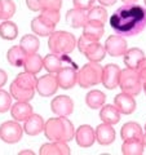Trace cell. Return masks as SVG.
<instances>
[{
    "instance_id": "cell-1",
    "label": "cell",
    "mask_w": 146,
    "mask_h": 155,
    "mask_svg": "<svg viewBox=\"0 0 146 155\" xmlns=\"http://www.w3.org/2000/svg\"><path fill=\"white\" fill-rule=\"evenodd\" d=\"M109 23L118 35H138L146 28V8L136 3L124 4L113 13Z\"/></svg>"
},
{
    "instance_id": "cell-2",
    "label": "cell",
    "mask_w": 146,
    "mask_h": 155,
    "mask_svg": "<svg viewBox=\"0 0 146 155\" xmlns=\"http://www.w3.org/2000/svg\"><path fill=\"white\" fill-rule=\"evenodd\" d=\"M44 134L49 141L69 142L75 137V128L66 116L51 118L45 122Z\"/></svg>"
},
{
    "instance_id": "cell-3",
    "label": "cell",
    "mask_w": 146,
    "mask_h": 155,
    "mask_svg": "<svg viewBox=\"0 0 146 155\" xmlns=\"http://www.w3.org/2000/svg\"><path fill=\"white\" fill-rule=\"evenodd\" d=\"M76 39L71 32L67 31H55L49 35L48 48L56 54H69L76 48Z\"/></svg>"
},
{
    "instance_id": "cell-4",
    "label": "cell",
    "mask_w": 146,
    "mask_h": 155,
    "mask_svg": "<svg viewBox=\"0 0 146 155\" xmlns=\"http://www.w3.org/2000/svg\"><path fill=\"white\" fill-rule=\"evenodd\" d=\"M102 71L104 67L98 62H88L78 71V84L81 88H89L102 83Z\"/></svg>"
},
{
    "instance_id": "cell-5",
    "label": "cell",
    "mask_w": 146,
    "mask_h": 155,
    "mask_svg": "<svg viewBox=\"0 0 146 155\" xmlns=\"http://www.w3.org/2000/svg\"><path fill=\"white\" fill-rule=\"evenodd\" d=\"M119 88L121 92L131 96H137L142 91V81L136 69H129L125 67L120 72V79H119Z\"/></svg>"
},
{
    "instance_id": "cell-6",
    "label": "cell",
    "mask_w": 146,
    "mask_h": 155,
    "mask_svg": "<svg viewBox=\"0 0 146 155\" xmlns=\"http://www.w3.org/2000/svg\"><path fill=\"white\" fill-rule=\"evenodd\" d=\"M76 47L81 54H84L87 60H89L91 62H101L105 58V47L101 45L98 41L91 40L84 35H81L80 39L78 40Z\"/></svg>"
},
{
    "instance_id": "cell-7",
    "label": "cell",
    "mask_w": 146,
    "mask_h": 155,
    "mask_svg": "<svg viewBox=\"0 0 146 155\" xmlns=\"http://www.w3.org/2000/svg\"><path fill=\"white\" fill-rule=\"evenodd\" d=\"M23 128L17 120H8L0 125V138L5 143H17L22 138Z\"/></svg>"
},
{
    "instance_id": "cell-8",
    "label": "cell",
    "mask_w": 146,
    "mask_h": 155,
    "mask_svg": "<svg viewBox=\"0 0 146 155\" xmlns=\"http://www.w3.org/2000/svg\"><path fill=\"white\" fill-rule=\"evenodd\" d=\"M66 65L76 66L75 62L71 60L70 57H67V54H56V53H51L47 54L43 58V67L51 74H57L60 70H62Z\"/></svg>"
},
{
    "instance_id": "cell-9",
    "label": "cell",
    "mask_w": 146,
    "mask_h": 155,
    "mask_svg": "<svg viewBox=\"0 0 146 155\" xmlns=\"http://www.w3.org/2000/svg\"><path fill=\"white\" fill-rule=\"evenodd\" d=\"M105 49L106 53L111 57H120V56H124V53L127 52L128 49V44H127V40L121 36V35H110L105 41Z\"/></svg>"
},
{
    "instance_id": "cell-10",
    "label": "cell",
    "mask_w": 146,
    "mask_h": 155,
    "mask_svg": "<svg viewBox=\"0 0 146 155\" xmlns=\"http://www.w3.org/2000/svg\"><path fill=\"white\" fill-rule=\"evenodd\" d=\"M58 80L57 76L55 74H47L43 75L41 78L38 79V84H36V91L38 93L43 96V97H51L57 92L58 89Z\"/></svg>"
},
{
    "instance_id": "cell-11",
    "label": "cell",
    "mask_w": 146,
    "mask_h": 155,
    "mask_svg": "<svg viewBox=\"0 0 146 155\" xmlns=\"http://www.w3.org/2000/svg\"><path fill=\"white\" fill-rule=\"evenodd\" d=\"M58 85L62 89H71L78 83V70L76 66H66L57 72Z\"/></svg>"
},
{
    "instance_id": "cell-12",
    "label": "cell",
    "mask_w": 146,
    "mask_h": 155,
    "mask_svg": "<svg viewBox=\"0 0 146 155\" xmlns=\"http://www.w3.org/2000/svg\"><path fill=\"white\" fill-rule=\"evenodd\" d=\"M51 110L58 116H69L74 113V102L69 96H57L52 100Z\"/></svg>"
},
{
    "instance_id": "cell-13",
    "label": "cell",
    "mask_w": 146,
    "mask_h": 155,
    "mask_svg": "<svg viewBox=\"0 0 146 155\" xmlns=\"http://www.w3.org/2000/svg\"><path fill=\"white\" fill-rule=\"evenodd\" d=\"M120 72L118 65L115 64H109L104 67L102 71V84L108 89H114L119 87V79H120Z\"/></svg>"
},
{
    "instance_id": "cell-14",
    "label": "cell",
    "mask_w": 146,
    "mask_h": 155,
    "mask_svg": "<svg viewBox=\"0 0 146 155\" xmlns=\"http://www.w3.org/2000/svg\"><path fill=\"white\" fill-rule=\"evenodd\" d=\"M75 141L80 147H91L96 141V130L88 124L75 129Z\"/></svg>"
},
{
    "instance_id": "cell-15",
    "label": "cell",
    "mask_w": 146,
    "mask_h": 155,
    "mask_svg": "<svg viewBox=\"0 0 146 155\" xmlns=\"http://www.w3.org/2000/svg\"><path fill=\"white\" fill-rule=\"evenodd\" d=\"M114 105H115V107L119 110V113L124 114V115H131L132 113H134L136 107H137L133 96L127 94V93H124V92H121V93L115 96Z\"/></svg>"
},
{
    "instance_id": "cell-16",
    "label": "cell",
    "mask_w": 146,
    "mask_h": 155,
    "mask_svg": "<svg viewBox=\"0 0 146 155\" xmlns=\"http://www.w3.org/2000/svg\"><path fill=\"white\" fill-rule=\"evenodd\" d=\"M95 130H96V141L100 145H102V146H108V145H111L115 141L116 133L111 124L102 122V124L97 125Z\"/></svg>"
},
{
    "instance_id": "cell-17",
    "label": "cell",
    "mask_w": 146,
    "mask_h": 155,
    "mask_svg": "<svg viewBox=\"0 0 146 155\" xmlns=\"http://www.w3.org/2000/svg\"><path fill=\"white\" fill-rule=\"evenodd\" d=\"M88 22V11L72 8L66 13V23L72 28L83 27Z\"/></svg>"
},
{
    "instance_id": "cell-18",
    "label": "cell",
    "mask_w": 146,
    "mask_h": 155,
    "mask_svg": "<svg viewBox=\"0 0 146 155\" xmlns=\"http://www.w3.org/2000/svg\"><path fill=\"white\" fill-rule=\"evenodd\" d=\"M32 114H34L32 106L28 102H23V101H17L11 107L12 119L17 120V122H25Z\"/></svg>"
},
{
    "instance_id": "cell-19",
    "label": "cell",
    "mask_w": 146,
    "mask_h": 155,
    "mask_svg": "<svg viewBox=\"0 0 146 155\" xmlns=\"http://www.w3.org/2000/svg\"><path fill=\"white\" fill-rule=\"evenodd\" d=\"M40 155H70V147L64 141H51L40 147Z\"/></svg>"
},
{
    "instance_id": "cell-20",
    "label": "cell",
    "mask_w": 146,
    "mask_h": 155,
    "mask_svg": "<svg viewBox=\"0 0 146 155\" xmlns=\"http://www.w3.org/2000/svg\"><path fill=\"white\" fill-rule=\"evenodd\" d=\"M23 130L28 136H38L41 132H44V125L45 122L43 120V118L38 114H32L27 120L23 122Z\"/></svg>"
},
{
    "instance_id": "cell-21",
    "label": "cell",
    "mask_w": 146,
    "mask_h": 155,
    "mask_svg": "<svg viewBox=\"0 0 146 155\" xmlns=\"http://www.w3.org/2000/svg\"><path fill=\"white\" fill-rule=\"evenodd\" d=\"M56 25L45 21L43 17L38 16L31 21V30L38 36H49L51 34L55 32Z\"/></svg>"
},
{
    "instance_id": "cell-22",
    "label": "cell",
    "mask_w": 146,
    "mask_h": 155,
    "mask_svg": "<svg viewBox=\"0 0 146 155\" xmlns=\"http://www.w3.org/2000/svg\"><path fill=\"white\" fill-rule=\"evenodd\" d=\"M104 23L100 22H95V21H88L83 26V34L81 35L87 36L88 39L93 41H98L100 39L104 36Z\"/></svg>"
},
{
    "instance_id": "cell-23",
    "label": "cell",
    "mask_w": 146,
    "mask_h": 155,
    "mask_svg": "<svg viewBox=\"0 0 146 155\" xmlns=\"http://www.w3.org/2000/svg\"><path fill=\"white\" fill-rule=\"evenodd\" d=\"M27 58V53L22 49L21 45H14L7 52V60L14 67H22Z\"/></svg>"
},
{
    "instance_id": "cell-24",
    "label": "cell",
    "mask_w": 146,
    "mask_h": 155,
    "mask_svg": "<svg viewBox=\"0 0 146 155\" xmlns=\"http://www.w3.org/2000/svg\"><path fill=\"white\" fill-rule=\"evenodd\" d=\"M100 119L108 124H118L120 122V113L115 105H104L100 111Z\"/></svg>"
},
{
    "instance_id": "cell-25",
    "label": "cell",
    "mask_w": 146,
    "mask_h": 155,
    "mask_svg": "<svg viewBox=\"0 0 146 155\" xmlns=\"http://www.w3.org/2000/svg\"><path fill=\"white\" fill-rule=\"evenodd\" d=\"M120 136L123 141L127 140H133V138H142V128L141 125L136 122H128L125 123L120 129Z\"/></svg>"
},
{
    "instance_id": "cell-26",
    "label": "cell",
    "mask_w": 146,
    "mask_h": 155,
    "mask_svg": "<svg viewBox=\"0 0 146 155\" xmlns=\"http://www.w3.org/2000/svg\"><path fill=\"white\" fill-rule=\"evenodd\" d=\"M9 93L16 101H23V102H28L34 98L35 96V89H26L22 87L17 85L14 81H12L11 87H9Z\"/></svg>"
},
{
    "instance_id": "cell-27",
    "label": "cell",
    "mask_w": 146,
    "mask_h": 155,
    "mask_svg": "<svg viewBox=\"0 0 146 155\" xmlns=\"http://www.w3.org/2000/svg\"><path fill=\"white\" fill-rule=\"evenodd\" d=\"M145 145L142 142V138H133L123 141L121 145V153L124 155H141L144 154Z\"/></svg>"
},
{
    "instance_id": "cell-28",
    "label": "cell",
    "mask_w": 146,
    "mask_h": 155,
    "mask_svg": "<svg viewBox=\"0 0 146 155\" xmlns=\"http://www.w3.org/2000/svg\"><path fill=\"white\" fill-rule=\"evenodd\" d=\"M145 58L144 51H141L140 48H131L127 49L124 53V65L129 67V69H137V66L141 61Z\"/></svg>"
},
{
    "instance_id": "cell-29",
    "label": "cell",
    "mask_w": 146,
    "mask_h": 155,
    "mask_svg": "<svg viewBox=\"0 0 146 155\" xmlns=\"http://www.w3.org/2000/svg\"><path fill=\"white\" fill-rule=\"evenodd\" d=\"M105 102H106V96L104 92H101L98 89L91 91L85 96V104L89 109H93V110L101 109L105 105Z\"/></svg>"
},
{
    "instance_id": "cell-30",
    "label": "cell",
    "mask_w": 146,
    "mask_h": 155,
    "mask_svg": "<svg viewBox=\"0 0 146 155\" xmlns=\"http://www.w3.org/2000/svg\"><path fill=\"white\" fill-rule=\"evenodd\" d=\"M13 81L17 85L22 87V88H26V89H36V84H38V79L35 78V74L28 72V71L19 72Z\"/></svg>"
},
{
    "instance_id": "cell-31",
    "label": "cell",
    "mask_w": 146,
    "mask_h": 155,
    "mask_svg": "<svg viewBox=\"0 0 146 155\" xmlns=\"http://www.w3.org/2000/svg\"><path fill=\"white\" fill-rule=\"evenodd\" d=\"M19 45L22 47V49L25 51L27 54H34L39 51V47H40V40L39 38L35 35H31V34H27V35L22 36L21 41H19Z\"/></svg>"
},
{
    "instance_id": "cell-32",
    "label": "cell",
    "mask_w": 146,
    "mask_h": 155,
    "mask_svg": "<svg viewBox=\"0 0 146 155\" xmlns=\"http://www.w3.org/2000/svg\"><path fill=\"white\" fill-rule=\"evenodd\" d=\"M25 71H28V72H32V74H39L41 71L43 67V58L41 56H39L38 53H34V54H27V58L25 61Z\"/></svg>"
},
{
    "instance_id": "cell-33",
    "label": "cell",
    "mask_w": 146,
    "mask_h": 155,
    "mask_svg": "<svg viewBox=\"0 0 146 155\" xmlns=\"http://www.w3.org/2000/svg\"><path fill=\"white\" fill-rule=\"evenodd\" d=\"M18 36V27L12 21H4L0 25V38L4 40H14Z\"/></svg>"
},
{
    "instance_id": "cell-34",
    "label": "cell",
    "mask_w": 146,
    "mask_h": 155,
    "mask_svg": "<svg viewBox=\"0 0 146 155\" xmlns=\"http://www.w3.org/2000/svg\"><path fill=\"white\" fill-rule=\"evenodd\" d=\"M108 19V11L105 9V7H92L88 11V21H95L104 23Z\"/></svg>"
},
{
    "instance_id": "cell-35",
    "label": "cell",
    "mask_w": 146,
    "mask_h": 155,
    "mask_svg": "<svg viewBox=\"0 0 146 155\" xmlns=\"http://www.w3.org/2000/svg\"><path fill=\"white\" fill-rule=\"evenodd\" d=\"M2 3V14H0V19L8 21L9 18H12L16 13V4L12 0H0Z\"/></svg>"
},
{
    "instance_id": "cell-36",
    "label": "cell",
    "mask_w": 146,
    "mask_h": 155,
    "mask_svg": "<svg viewBox=\"0 0 146 155\" xmlns=\"http://www.w3.org/2000/svg\"><path fill=\"white\" fill-rule=\"evenodd\" d=\"M12 94L8 93L7 91L0 89V113L4 114L12 107Z\"/></svg>"
},
{
    "instance_id": "cell-37",
    "label": "cell",
    "mask_w": 146,
    "mask_h": 155,
    "mask_svg": "<svg viewBox=\"0 0 146 155\" xmlns=\"http://www.w3.org/2000/svg\"><path fill=\"white\" fill-rule=\"evenodd\" d=\"M40 17H43L45 21L53 23V25H57L61 19L60 11H52V9H41Z\"/></svg>"
},
{
    "instance_id": "cell-38",
    "label": "cell",
    "mask_w": 146,
    "mask_h": 155,
    "mask_svg": "<svg viewBox=\"0 0 146 155\" xmlns=\"http://www.w3.org/2000/svg\"><path fill=\"white\" fill-rule=\"evenodd\" d=\"M41 9H52V11H60L62 7V0H40Z\"/></svg>"
},
{
    "instance_id": "cell-39",
    "label": "cell",
    "mask_w": 146,
    "mask_h": 155,
    "mask_svg": "<svg viewBox=\"0 0 146 155\" xmlns=\"http://www.w3.org/2000/svg\"><path fill=\"white\" fill-rule=\"evenodd\" d=\"M96 0H72L74 3V8L84 9V11H89V9L95 5Z\"/></svg>"
},
{
    "instance_id": "cell-40",
    "label": "cell",
    "mask_w": 146,
    "mask_h": 155,
    "mask_svg": "<svg viewBox=\"0 0 146 155\" xmlns=\"http://www.w3.org/2000/svg\"><path fill=\"white\" fill-rule=\"evenodd\" d=\"M136 70H137L138 75L141 78V81H142V84L146 83V57L138 64V66H137V69H136Z\"/></svg>"
},
{
    "instance_id": "cell-41",
    "label": "cell",
    "mask_w": 146,
    "mask_h": 155,
    "mask_svg": "<svg viewBox=\"0 0 146 155\" xmlns=\"http://www.w3.org/2000/svg\"><path fill=\"white\" fill-rule=\"evenodd\" d=\"M26 5L27 8L32 12H39L41 11V7H40V0H26Z\"/></svg>"
},
{
    "instance_id": "cell-42",
    "label": "cell",
    "mask_w": 146,
    "mask_h": 155,
    "mask_svg": "<svg viewBox=\"0 0 146 155\" xmlns=\"http://www.w3.org/2000/svg\"><path fill=\"white\" fill-rule=\"evenodd\" d=\"M7 80H8V75H7V72L0 69V88H3L4 85H5L7 83Z\"/></svg>"
},
{
    "instance_id": "cell-43",
    "label": "cell",
    "mask_w": 146,
    "mask_h": 155,
    "mask_svg": "<svg viewBox=\"0 0 146 155\" xmlns=\"http://www.w3.org/2000/svg\"><path fill=\"white\" fill-rule=\"evenodd\" d=\"M97 2H98L102 7H111L116 3V0H97Z\"/></svg>"
},
{
    "instance_id": "cell-44",
    "label": "cell",
    "mask_w": 146,
    "mask_h": 155,
    "mask_svg": "<svg viewBox=\"0 0 146 155\" xmlns=\"http://www.w3.org/2000/svg\"><path fill=\"white\" fill-rule=\"evenodd\" d=\"M23 154H30V155H34V151H31V150H23V151L19 153V155H23Z\"/></svg>"
},
{
    "instance_id": "cell-45",
    "label": "cell",
    "mask_w": 146,
    "mask_h": 155,
    "mask_svg": "<svg viewBox=\"0 0 146 155\" xmlns=\"http://www.w3.org/2000/svg\"><path fill=\"white\" fill-rule=\"evenodd\" d=\"M124 4H131V3H136V2H138V0H121Z\"/></svg>"
},
{
    "instance_id": "cell-46",
    "label": "cell",
    "mask_w": 146,
    "mask_h": 155,
    "mask_svg": "<svg viewBox=\"0 0 146 155\" xmlns=\"http://www.w3.org/2000/svg\"><path fill=\"white\" fill-rule=\"evenodd\" d=\"M142 142H144V145H145V146H146V133L142 136Z\"/></svg>"
},
{
    "instance_id": "cell-47",
    "label": "cell",
    "mask_w": 146,
    "mask_h": 155,
    "mask_svg": "<svg viewBox=\"0 0 146 155\" xmlns=\"http://www.w3.org/2000/svg\"><path fill=\"white\" fill-rule=\"evenodd\" d=\"M142 89L145 91V94H146V83H144V84H142Z\"/></svg>"
},
{
    "instance_id": "cell-48",
    "label": "cell",
    "mask_w": 146,
    "mask_h": 155,
    "mask_svg": "<svg viewBox=\"0 0 146 155\" xmlns=\"http://www.w3.org/2000/svg\"><path fill=\"white\" fill-rule=\"evenodd\" d=\"M0 14H2V3H0Z\"/></svg>"
},
{
    "instance_id": "cell-49",
    "label": "cell",
    "mask_w": 146,
    "mask_h": 155,
    "mask_svg": "<svg viewBox=\"0 0 146 155\" xmlns=\"http://www.w3.org/2000/svg\"><path fill=\"white\" fill-rule=\"evenodd\" d=\"M144 2H145V5H146V0H144Z\"/></svg>"
},
{
    "instance_id": "cell-50",
    "label": "cell",
    "mask_w": 146,
    "mask_h": 155,
    "mask_svg": "<svg viewBox=\"0 0 146 155\" xmlns=\"http://www.w3.org/2000/svg\"><path fill=\"white\" fill-rule=\"evenodd\" d=\"M145 129H146V124H145Z\"/></svg>"
}]
</instances>
